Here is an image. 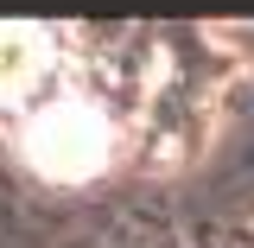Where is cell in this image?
Masks as SVG:
<instances>
[{
	"label": "cell",
	"mask_w": 254,
	"mask_h": 248,
	"mask_svg": "<svg viewBox=\"0 0 254 248\" xmlns=\"http://www.w3.org/2000/svg\"><path fill=\"white\" fill-rule=\"evenodd\" d=\"M45 64H51V32L0 19V108L32 102L38 83H45Z\"/></svg>",
	"instance_id": "7a4b0ae2"
},
{
	"label": "cell",
	"mask_w": 254,
	"mask_h": 248,
	"mask_svg": "<svg viewBox=\"0 0 254 248\" xmlns=\"http://www.w3.org/2000/svg\"><path fill=\"white\" fill-rule=\"evenodd\" d=\"M19 153L38 178L51 185H89L108 172L115 153V127L95 108L89 95H58V102H38L19 127Z\"/></svg>",
	"instance_id": "6da1fadb"
}]
</instances>
